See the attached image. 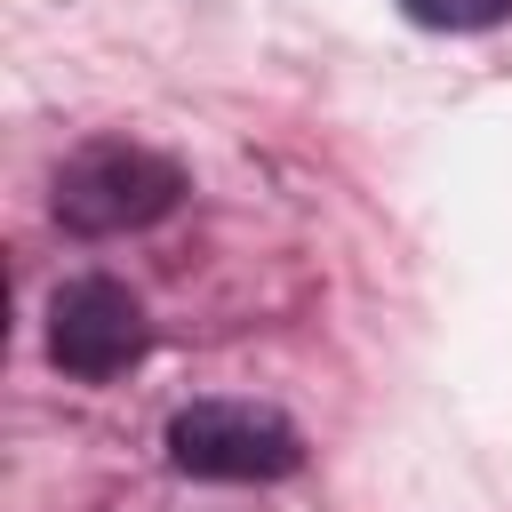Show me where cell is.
Here are the masks:
<instances>
[{
    "label": "cell",
    "mask_w": 512,
    "mask_h": 512,
    "mask_svg": "<svg viewBox=\"0 0 512 512\" xmlns=\"http://www.w3.org/2000/svg\"><path fill=\"white\" fill-rule=\"evenodd\" d=\"M56 224L72 240H120V232H152L160 216L184 208V168L152 144H80L64 168H56Z\"/></svg>",
    "instance_id": "cell-1"
},
{
    "label": "cell",
    "mask_w": 512,
    "mask_h": 512,
    "mask_svg": "<svg viewBox=\"0 0 512 512\" xmlns=\"http://www.w3.org/2000/svg\"><path fill=\"white\" fill-rule=\"evenodd\" d=\"M144 344H152L144 304H136L120 280L88 272V280H64V288L48 296V360H56L64 376L112 384V376H128V368L144 360Z\"/></svg>",
    "instance_id": "cell-3"
},
{
    "label": "cell",
    "mask_w": 512,
    "mask_h": 512,
    "mask_svg": "<svg viewBox=\"0 0 512 512\" xmlns=\"http://www.w3.org/2000/svg\"><path fill=\"white\" fill-rule=\"evenodd\" d=\"M168 464L216 488H264L304 472V432L264 400H192L168 416Z\"/></svg>",
    "instance_id": "cell-2"
},
{
    "label": "cell",
    "mask_w": 512,
    "mask_h": 512,
    "mask_svg": "<svg viewBox=\"0 0 512 512\" xmlns=\"http://www.w3.org/2000/svg\"><path fill=\"white\" fill-rule=\"evenodd\" d=\"M400 16L424 32H488L512 16V0H400Z\"/></svg>",
    "instance_id": "cell-4"
}]
</instances>
